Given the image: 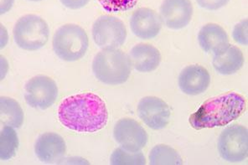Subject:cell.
<instances>
[{
	"mask_svg": "<svg viewBox=\"0 0 248 165\" xmlns=\"http://www.w3.org/2000/svg\"><path fill=\"white\" fill-rule=\"evenodd\" d=\"M57 117L69 130L93 134L105 128L108 121L106 103L93 92H82L66 97L60 104Z\"/></svg>",
	"mask_w": 248,
	"mask_h": 165,
	"instance_id": "6da1fadb",
	"label": "cell"
},
{
	"mask_svg": "<svg viewBox=\"0 0 248 165\" xmlns=\"http://www.w3.org/2000/svg\"><path fill=\"white\" fill-rule=\"evenodd\" d=\"M246 109L245 97L231 91L205 101L190 115L189 121L196 130L225 127L240 118Z\"/></svg>",
	"mask_w": 248,
	"mask_h": 165,
	"instance_id": "7a4b0ae2",
	"label": "cell"
},
{
	"mask_svg": "<svg viewBox=\"0 0 248 165\" xmlns=\"http://www.w3.org/2000/svg\"><path fill=\"white\" fill-rule=\"evenodd\" d=\"M131 71L129 56L118 49L103 50L93 59V74L106 85L124 84L130 77Z\"/></svg>",
	"mask_w": 248,
	"mask_h": 165,
	"instance_id": "3957f363",
	"label": "cell"
},
{
	"mask_svg": "<svg viewBox=\"0 0 248 165\" xmlns=\"http://www.w3.org/2000/svg\"><path fill=\"white\" fill-rule=\"evenodd\" d=\"M52 46L60 59L74 62L81 60L87 53L89 39L81 26L66 24L60 27L54 34Z\"/></svg>",
	"mask_w": 248,
	"mask_h": 165,
	"instance_id": "277c9868",
	"label": "cell"
},
{
	"mask_svg": "<svg viewBox=\"0 0 248 165\" xmlns=\"http://www.w3.org/2000/svg\"><path fill=\"white\" fill-rule=\"evenodd\" d=\"M14 40L22 50L34 51L41 49L49 41L50 29L46 21L35 15H26L15 25Z\"/></svg>",
	"mask_w": 248,
	"mask_h": 165,
	"instance_id": "5b68a950",
	"label": "cell"
},
{
	"mask_svg": "<svg viewBox=\"0 0 248 165\" xmlns=\"http://www.w3.org/2000/svg\"><path fill=\"white\" fill-rule=\"evenodd\" d=\"M217 149L222 159L229 163H240L248 159V128L232 124L225 128L218 138Z\"/></svg>",
	"mask_w": 248,
	"mask_h": 165,
	"instance_id": "8992f818",
	"label": "cell"
},
{
	"mask_svg": "<svg viewBox=\"0 0 248 165\" xmlns=\"http://www.w3.org/2000/svg\"><path fill=\"white\" fill-rule=\"evenodd\" d=\"M126 26L115 16H100L93 25V41L103 49H118L127 39Z\"/></svg>",
	"mask_w": 248,
	"mask_h": 165,
	"instance_id": "52a82bcc",
	"label": "cell"
},
{
	"mask_svg": "<svg viewBox=\"0 0 248 165\" xmlns=\"http://www.w3.org/2000/svg\"><path fill=\"white\" fill-rule=\"evenodd\" d=\"M57 97L58 88L56 81L46 75L34 76L25 84V102L34 109H48L56 103Z\"/></svg>",
	"mask_w": 248,
	"mask_h": 165,
	"instance_id": "ba28073f",
	"label": "cell"
},
{
	"mask_svg": "<svg viewBox=\"0 0 248 165\" xmlns=\"http://www.w3.org/2000/svg\"><path fill=\"white\" fill-rule=\"evenodd\" d=\"M113 137L122 149L131 153L141 151L149 140L143 126L130 118H124L116 122Z\"/></svg>",
	"mask_w": 248,
	"mask_h": 165,
	"instance_id": "9c48e42d",
	"label": "cell"
},
{
	"mask_svg": "<svg viewBox=\"0 0 248 165\" xmlns=\"http://www.w3.org/2000/svg\"><path fill=\"white\" fill-rule=\"evenodd\" d=\"M138 114L144 124L154 130L166 128L170 121L171 111L166 102L157 97H145L138 104Z\"/></svg>",
	"mask_w": 248,
	"mask_h": 165,
	"instance_id": "30bf717a",
	"label": "cell"
},
{
	"mask_svg": "<svg viewBox=\"0 0 248 165\" xmlns=\"http://www.w3.org/2000/svg\"><path fill=\"white\" fill-rule=\"evenodd\" d=\"M193 11L190 0H164L159 9V16L167 28L178 30L189 25Z\"/></svg>",
	"mask_w": 248,
	"mask_h": 165,
	"instance_id": "8fae6325",
	"label": "cell"
},
{
	"mask_svg": "<svg viewBox=\"0 0 248 165\" xmlns=\"http://www.w3.org/2000/svg\"><path fill=\"white\" fill-rule=\"evenodd\" d=\"M162 25L159 15L149 8H140L131 16V30L142 40H151L158 36Z\"/></svg>",
	"mask_w": 248,
	"mask_h": 165,
	"instance_id": "7c38bea8",
	"label": "cell"
},
{
	"mask_svg": "<svg viewBox=\"0 0 248 165\" xmlns=\"http://www.w3.org/2000/svg\"><path fill=\"white\" fill-rule=\"evenodd\" d=\"M211 75L204 66L191 65L180 72L178 84L182 92L189 96H198L205 92L211 84Z\"/></svg>",
	"mask_w": 248,
	"mask_h": 165,
	"instance_id": "4fadbf2b",
	"label": "cell"
},
{
	"mask_svg": "<svg viewBox=\"0 0 248 165\" xmlns=\"http://www.w3.org/2000/svg\"><path fill=\"white\" fill-rule=\"evenodd\" d=\"M34 153L41 162L56 164L65 157L66 144L59 134L46 133L39 136L34 143Z\"/></svg>",
	"mask_w": 248,
	"mask_h": 165,
	"instance_id": "5bb4252c",
	"label": "cell"
},
{
	"mask_svg": "<svg viewBox=\"0 0 248 165\" xmlns=\"http://www.w3.org/2000/svg\"><path fill=\"white\" fill-rule=\"evenodd\" d=\"M132 67L142 73H149L158 68L161 62L160 51L152 45L141 43L132 48L129 53Z\"/></svg>",
	"mask_w": 248,
	"mask_h": 165,
	"instance_id": "9a60e30c",
	"label": "cell"
},
{
	"mask_svg": "<svg viewBox=\"0 0 248 165\" xmlns=\"http://www.w3.org/2000/svg\"><path fill=\"white\" fill-rule=\"evenodd\" d=\"M198 42L202 50L207 53H218L230 45L227 31L214 23L207 24L201 29Z\"/></svg>",
	"mask_w": 248,
	"mask_h": 165,
	"instance_id": "2e32d148",
	"label": "cell"
},
{
	"mask_svg": "<svg viewBox=\"0 0 248 165\" xmlns=\"http://www.w3.org/2000/svg\"><path fill=\"white\" fill-rule=\"evenodd\" d=\"M244 62L245 59L242 50L238 47L229 45L220 52L214 54L212 65L216 72L220 75H229L241 70Z\"/></svg>",
	"mask_w": 248,
	"mask_h": 165,
	"instance_id": "e0dca14e",
	"label": "cell"
},
{
	"mask_svg": "<svg viewBox=\"0 0 248 165\" xmlns=\"http://www.w3.org/2000/svg\"><path fill=\"white\" fill-rule=\"evenodd\" d=\"M24 111L19 103L13 98L1 97L0 98V121L3 126L14 128H21L24 123Z\"/></svg>",
	"mask_w": 248,
	"mask_h": 165,
	"instance_id": "ac0fdd59",
	"label": "cell"
},
{
	"mask_svg": "<svg viewBox=\"0 0 248 165\" xmlns=\"http://www.w3.org/2000/svg\"><path fill=\"white\" fill-rule=\"evenodd\" d=\"M149 165H181L183 159L178 151L165 144L154 147L149 155Z\"/></svg>",
	"mask_w": 248,
	"mask_h": 165,
	"instance_id": "d6986e66",
	"label": "cell"
},
{
	"mask_svg": "<svg viewBox=\"0 0 248 165\" xmlns=\"http://www.w3.org/2000/svg\"><path fill=\"white\" fill-rule=\"evenodd\" d=\"M19 147V137L15 128L3 126L0 134V159L7 161L16 156Z\"/></svg>",
	"mask_w": 248,
	"mask_h": 165,
	"instance_id": "ffe728a7",
	"label": "cell"
},
{
	"mask_svg": "<svg viewBox=\"0 0 248 165\" xmlns=\"http://www.w3.org/2000/svg\"><path fill=\"white\" fill-rule=\"evenodd\" d=\"M110 164L112 165H144L145 157L142 152L131 153L122 148H118L110 157Z\"/></svg>",
	"mask_w": 248,
	"mask_h": 165,
	"instance_id": "44dd1931",
	"label": "cell"
},
{
	"mask_svg": "<svg viewBox=\"0 0 248 165\" xmlns=\"http://www.w3.org/2000/svg\"><path fill=\"white\" fill-rule=\"evenodd\" d=\"M103 9L110 13L123 12L135 6L138 0H98Z\"/></svg>",
	"mask_w": 248,
	"mask_h": 165,
	"instance_id": "7402d4cb",
	"label": "cell"
},
{
	"mask_svg": "<svg viewBox=\"0 0 248 165\" xmlns=\"http://www.w3.org/2000/svg\"><path fill=\"white\" fill-rule=\"evenodd\" d=\"M248 21L243 19L241 22L236 24L232 30V38L236 43L242 45L248 44Z\"/></svg>",
	"mask_w": 248,
	"mask_h": 165,
	"instance_id": "603a6c76",
	"label": "cell"
},
{
	"mask_svg": "<svg viewBox=\"0 0 248 165\" xmlns=\"http://www.w3.org/2000/svg\"><path fill=\"white\" fill-rule=\"evenodd\" d=\"M230 0H196L199 6L210 11L218 10L226 6Z\"/></svg>",
	"mask_w": 248,
	"mask_h": 165,
	"instance_id": "cb8c5ba5",
	"label": "cell"
},
{
	"mask_svg": "<svg viewBox=\"0 0 248 165\" xmlns=\"http://www.w3.org/2000/svg\"><path fill=\"white\" fill-rule=\"evenodd\" d=\"M63 6L69 10H80L87 5L90 0H60Z\"/></svg>",
	"mask_w": 248,
	"mask_h": 165,
	"instance_id": "d4e9b609",
	"label": "cell"
},
{
	"mask_svg": "<svg viewBox=\"0 0 248 165\" xmlns=\"http://www.w3.org/2000/svg\"><path fill=\"white\" fill-rule=\"evenodd\" d=\"M15 0H0V14L3 15L12 9Z\"/></svg>",
	"mask_w": 248,
	"mask_h": 165,
	"instance_id": "484cf974",
	"label": "cell"
},
{
	"mask_svg": "<svg viewBox=\"0 0 248 165\" xmlns=\"http://www.w3.org/2000/svg\"><path fill=\"white\" fill-rule=\"evenodd\" d=\"M28 1H31V2H40V1H42V0H28Z\"/></svg>",
	"mask_w": 248,
	"mask_h": 165,
	"instance_id": "4316f807",
	"label": "cell"
}]
</instances>
